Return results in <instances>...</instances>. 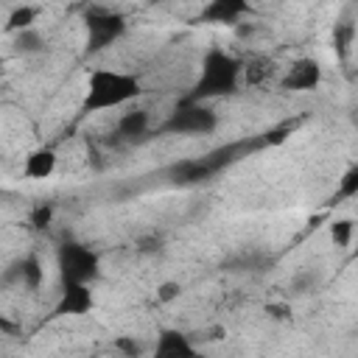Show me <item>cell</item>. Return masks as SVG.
<instances>
[{
	"label": "cell",
	"instance_id": "1",
	"mask_svg": "<svg viewBox=\"0 0 358 358\" xmlns=\"http://www.w3.org/2000/svg\"><path fill=\"white\" fill-rule=\"evenodd\" d=\"M143 95H145V84L140 76L129 70H115V67H95L87 73L81 112L98 115L106 109H120V106L134 103Z\"/></svg>",
	"mask_w": 358,
	"mask_h": 358
},
{
	"label": "cell",
	"instance_id": "2",
	"mask_svg": "<svg viewBox=\"0 0 358 358\" xmlns=\"http://www.w3.org/2000/svg\"><path fill=\"white\" fill-rule=\"evenodd\" d=\"M243 84V62L238 56H232L229 50L213 45L207 48V53L201 56L199 64V76L190 84V92L185 95L187 101H201L210 103L215 98H229L241 90Z\"/></svg>",
	"mask_w": 358,
	"mask_h": 358
},
{
	"label": "cell",
	"instance_id": "3",
	"mask_svg": "<svg viewBox=\"0 0 358 358\" xmlns=\"http://www.w3.org/2000/svg\"><path fill=\"white\" fill-rule=\"evenodd\" d=\"M246 151V143H229V145H221V148H213L196 159H185V162H176L168 168V179L173 185H199V182H207L213 179L215 173H221L224 168H229L232 162L241 159V154Z\"/></svg>",
	"mask_w": 358,
	"mask_h": 358
},
{
	"label": "cell",
	"instance_id": "4",
	"mask_svg": "<svg viewBox=\"0 0 358 358\" xmlns=\"http://www.w3.org/2000/svg\"><path fill=\"white\" fill-rule=\"evenodd\" d=\"M221 117L210 103L201 101H187L182 98L168 117L157 126V134H179V137H207L218 129Z\"/></svg>",
	"mask_w": 358,
	"mask_h": 358
},
{
	"label": "cell",
	"instance_id": "5",
	"mask_svg": "<svg viewBox=\"0 0 358 358\" xmlns=\"http://www.w3.org/2000/svg\"><path fill=\"white\" fill-rule=\"evenodd\" d=\"M81 22H84V53L87 56L103 53L126 34V14L109 6H90Z\"/></svg>",
	"mask_w": 358,
	"mask_h": 358
},
{
	"label": "cell",
	"instance_id": "6",
	"mask_svg": "<svg viewBox=\"0 0 358 358\" xmlns=\"http://www.w3.org/2000/svg\"><path fill=\"white\" fill-rule=\"evenodd\" d=\"M59 282H95L101 277V255L81 241H62L56 249Z\"/></svg>",
	"mask_w": 358,
	"mask_h": 358
},
{
	"label": "cell",
	"instance_id": "7",
	"mask_svg": "<svg viewBox=\"0 0 358 358\" xmlns=\"http://www.w3.org/2000/svg\"><path fill=\"white\" fill-rule=\"evenodd\" d=\"M252 14H255V8L249 0H207L190 22L193 25H227V28H232V25L249 20Z\"/></svg>",
	"mask_w": 358,
	"mask_h": 358
},
{
	"label": "cell",
	"instance_id": "8",
	"mask_svg": "<svg viewBox=\"0 0 358 358\" xmlns=\"http://www.w3.org/2000/svg\"><path fill=\"white\" fill-rule=\"evenodd\" d=\"M322 78H324L322 64L313 56H299L282 70V76L277 78V87L282 92H310L322 84Z\"/></svg>",
	"mask_w": 358,
	"mask_h": 358
},
{
	"label": "cell",
	"instance_id": "9",
	"mask_svg": "<svg viewBox=\"0 0 358 358\" xmlns=\"http://www.w3.org/2000/svg\"><path fill=\"white\" fill-rule=\"evenodd\" d=\"M95 308V294L90 282H59V299L53 316H84Z\"/></svg>",
	"mask_w": 358,
	"mask_h": 358
},
{
	"label": "cell",
	"instance_id": "10",
	"mask_svg": "<svg viewBox=\"0 0 358 358\" xmlns=\"http://www.w3.org/2000/svg\"><path fill=\"white\" fill-rule=\"evenodd\" d=\"M196 344L187 333L176 330V327H165L157 333V341H154V355H162V358H190L196 355Z\"/></svg>",
	"mask_w": 358,
	"mask_h": 358
},
{
	"label": "cell",
	"instance_id": "11",
	"mask_svg": "<svg viewBox=\"0 0 358 358\" xmlns=\"http://www.w3.org/2000/svg\"><path fill=\"white\" fill-rule=\"evenodd\" d=\"M17 280L25 291H39L45 282V266L39 260V255H22L8 271H6V282Z\"/></svg>",
	"mask_w": 358,
	"mask_h": 358
},
{
	"label": "cell",
	"instance_id": "12",
	"mask_svg": "<svg viewBox=\"0 0 358 358\" xmlns=\"http://www.w3.org/2000/svg\"><path fill=\"white\" fill-rule=\"evenodd\" d=\"M148 129H151V115H148V109L131 106L129 112H123V115L117 117L115 134H117V140H123V143H137V140H143V137L148 134Z\"/></svg>",
	"mask_w": 358,
	"mask_h": 358
},
{
	"label": "cell",
	"instance_id": "13",
	"mask_svg": "<svg viewBox=\"0 0 358 358\" xmlns=\"http://www.w3.org/2000/svg\"><path fill=\"white\" fill-rule=\"evenodd\" d=\"M56 162H59V154L53 145H39L34 148L25 162H22V176L25 179H34V182H42V179H50L56 173Z\"/></svg>",
	"mask_w": 358,
	"mask_h": 358
},
{
	"label": "cell",
	"instance_id": "14",
	"mask_svg": "<svg viewBox=\"0 0 358 358\" xmlns=\"http://www.w3.org/2000/svg\"><path fill=\"white\" fill-rule=\"evenodd\" d=\"M39 14H42L39 6H28V3L17 6V8L8 14V20H6V34L11 36V34H20V31H25V28H36Z\"/></svg>",
	"mask_w": 358,
	"mask_h": 358
},
{
	"label": "cell",
	"instance_id": "15",
	"mask_svg": "<svg viewBox=\"0 0 358 358\" xmlns=\"http://www.w3.org/2000/svg\"><path fill=\"white\" fill-rule=\"evenodd\" d=\"M11 45H14V53L17 56H36L45 50V36L36 31V28H25L20 34H11Z\"/></svg>",
	"mask_w": 358,
	"mask_h": 358
},
{
	"label": "cell",
	"instance_id": "16",
	"mask_svg": "<svg viewBox=\"0 0 358 358\" xmlns=\"http://www.w3.org/2000/svg\"><path fill=\"white\" fill-rule=\"evenodd\" d=\"M327 235H330L333 246L347 249L350 241H352V235H355V221H352V218H333V221L327 224Z\"/></svg>",
	"mask_w": 358,
	"mask_h": 358
},
{
	"label": "cell",
	"instance_id": "17",
	"mask_svg": "<svg viewBox=\"0 0 358 358\" xmlns=\"http://www.w3.org/2000/svg\"><path fill=\"white\" fill-rule=\"evenodd\" d=\"M355 196H358V159L341 173L336 187V199H355Z\"/></svg>",
	"mask_w": 358,
	"mask_h": 358
},
{
	"label": "cell",
	"instance_id": "18",
	"mask_svg": "<svg viewBox=\"0 0 358 358\" xmlns=\"http://www.w3.org/2000/svg\"><path fill=\"white\" fill-rule=\"evenodd\" d=\"M271 73H274V64L271 62H266V59H257V62H252V64H243V81L246 84H263L266 78H271Z\"/></svg>",
	"mask_w": 358,
	"mask_h": 358
},
{
	"label": "cell",
	"instance_id": "19",
	"mask_svg": "<svg viewBox=\"0 0 358 358\" xmlns=\"http://www.w3.org/2000/svg\"><path fill=\"white\" fill-rule=\"evenodd\" d=\"M333 39H336L338 56H347V50H350V42H352V25H350V22H341V25H336V31H333Z\"/></svg>",
	"mask_w": 358,
	"mask_h": 358
},
{
	"label": "cell",
	"instance_id": "20",
	"mask_svg": "<svg viewBox=\"0 0 358 358\" xmlns=\"http://www.w3.org/2000/svg\"><path fill=\"white\" fill-rule=\"evenodd\" d=\"M182 296V282L176 280H165L157 285V302H173Z\"/></svg>",
	"mask_w": 358,
	"mask_h": 358
},
{
	"label": "cell",
	"instance_id": "21",
	"mask_svg": "<svg viewBox=\"0 0 358 358\" xmlns=\"http://www.w3.org/2000/svg\"><path fill=\"white\" fill-rule=\"evenodd\" d=\"M50 221H53V207H50V204H36V207L31 210V224H34L36 229H45Z\"/></svg>",
	"mask_w": 358,
	"mask_h": 358
},
{
	"label": "cell",
	"instance_id": "22",
	"mask_svg": "<svg viewBox=\"0 0 358 358\" xmlns=\"http://www.w3.org/2000/svg\"><path fill=\"white\" fill-rule=\"evenodd\" d=\"M313 285H316V277H313V274H299V277L294 280L296 294H308V291H313Z\"/></svg>",
	"mask_w": 358,
	"mask_h": 358
},
{
	"label": "cell",
	"instance_id": "23",
	"mask_svg": "<svg viewBox=\"0 0 358 358\" xmlns=\"http://www.w3.org/2000/svg\"><path fill=\"white\" fill-rule=\"evenodd\" d=\"M115 350H120V352H126V355H137V352H140V344H134L131 338H117V341H115Z\"/></svg>",
	"mask_w": 358,
	"mask_h": 358
}]
</instances>
